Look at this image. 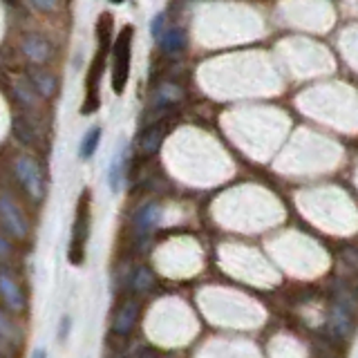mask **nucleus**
<instances>
[{"label":"nucleus","mask_w":358,"mask_h":358,"mask_svg":"<svg viewBox=\"0 0 358 358\" xmlns=\"http://www.w3.org/2000/svg\"><path fill=\"white\" fill-rule=\"evenodd\" d=\"M0 296H3L5 305L11 311H22V309H25V294H22L18 280L11 275L7 268H0Z\"/></svg>","instance_id":"423d86ee"},{"label":"nucleus","mask_w":358,"mask_h":358,"mask_svg":"<svg viewBox=\"0 0 358 358\" xmlns=\"http://www.w3.org/2000/svg\"><path fill=\"white\" fill-rule=\"evenodd\" d=\"M29 78H31V85L34 90H38L43 96H52L54 90H56V78L48 72H43L41 67H34L29 72Z\"/></svg>","instance_id":"ddd939ff"},{"label":"nucleus","mask_w":358,"mask_h":358,"mask_svg":"<svg viewBox=\"0 0 358 358\" xmlns=\"http://www.w3.org/2000/svg\"><path fill=\"white\" fill-rule=\"evenodd\" d=\"M0 331H3V334L7 336V338H11L14 343L20 338V334H18V329H16V324L7 318V313H5V311H0Z\"/></svg>","instance_id":"f3484780"},{"label":"nucleus","mask_w":358,"mask_h":358,"mask_svg":"<svg viewBox=\"0 0 358 358\" xmlns=\"http://www.w3.org/2000/svg\"><path fill=\"white\" fill-rule=\"evenodd\" d=\"M11 130H14L16 139H18L20 143H25V145L36 143V130H34L22 117H16V119H14V123H11Z\"/></svg>","instance_id":"2eb2a0df"},{"label":"nucleus","mask_w":358,"mask_h":358,"mask_svg":"<svg viewBox=\"0 0 358 358\" xmlns=\"http://www.w3.org/2000/svg\"><path fill=\"white\" fill-rule=\"evenodd\" d=\"M9 253H11V249H9L7 240H3V238H0V260H7V257H9Z\"/></svg>","instance_id":"b1692460"},{"label":"nucleus","mask_w":358,"mask_h":358,"mask_svg":"<svg viewBox=\"0 0 358 358\" xmlns=\"http://www.w3.org/2000/svg\"><path fill=\"white\" fill-rule=\"evenodd\" d=\"M31 358H48V352H45L43 347H38V350H34Z\"/></svg>","instance_id":"393cba45"},{"label":"nucleus","mask_w":358,"mask_h":358,"mask_svg":"<svg viewBox=\"0 0 358 358\" xmlns=\"http://www.w3.org/2000/svg\"><path fill=\"white\" fill-rule=\"evenodd\" d=\"M164 22H166L164 16H157V18L152 20L150 29H152V36H155V38H162V27H164Z\"/></svg>","instance_id":"412c9836"},{"label":"nucleus","mask_w":358,"mask_h":358,"mask_svg":"<svg viewBox=\"0 0 358 358\" xmlns=\"http://www.w3.org/2000/svg\"><path fill=\"white\" fill-rule=\"evenodd\" d=\"M99 141H101V128L99 126H92L87 132H85V137L81 141V150H78V155H81V159H90L96 148H99Z\"/></svg>","instance_id":"4468645a"},{"label":"nucleus","mask_w":358,"mask_h":358,"mask_svg":"<svg viewBox=\"0 0 358 358\" xmlns=\"http://www.w3.org/2000/svg\"><path fill=\"white\" fill-rule=\"evenodd\" d=\"M132 38L134 27L126 25L112 43V90L115 94L126 92L128 78H130V61H132Z\"/></svg>","instance_id":"f03ea898"},{"label":"nucleus","mask_w":358,"mask_h":358,"mask_svg":"<svg viewBox=\"0 0 358 358\" xmlns=\"http://www.w3.org/2000/svg\"><path fill=\"white\" fill-rule=\"evenodd\" d=\"M90 204H92V195H90V190H83L81 197L76 201L70 249H67V260H70V264H74V266H81L85 260V246H87V238H90Z\"/></svg>","instance_id":"7ed1b4c3"},{"label":"nucleus","mask_w":358,"mask_h":358,"mask_svg":"<svg viewBox=\"0 0 358 358\" xmlns=\"http://www.w3.org/2000/svg\"><path fill=\"white\" fill-rule=\"evenodd\" d=\"M67 331H70V318L63 316V320H61V331H59V338H61V341L67 338Z\"/></svg>","instance_id":"5701e85b"},{"label":"nucleus","mask_w":358,"mask_h":358,"mask_svg":"<svg viewBox=\"0 0 358 358\" xmlns=\"http://www.w3.org/2000/svg\"><path fill=\"white\" fill-rule=\"evenodd\" d=\"M29 87L31 85H27V83H20V85H16V92H18V96L22 99V103H34V94L29 92Z\"/></svg>","instance_id":"6ab92c4d"},{"label":"nucleus","mask_w":358,"mask_h":358,"mask_svg":"<svg viewBox=\"0 0 358 358\" xmlns=\"http://www.w3.org/2000/svg\"><path fill=\"white\" fill-rule=\"evenodd\" d=\"M152 282H155V278L148 268H137V273H134V278H132L134 291H148L152 287Z\"/></svg>","instance_id":"dca6fc26"},{"label":"nucleus","mask_w":358,"mask_h":358,"mask_svg":"<svg viewBox=\"0 0 358 358\" xmlns=\"http://www.w3.org/2000/svg\"><path fill=\"white\" fill-rule=\"evenodd\" d=\"M14 341H11V338H7V336L3 334V331H0V354H5V356H9L11 352H14Z\"/></svg>","instance_id":"aec40b11"},{"label":"nucleus","mask_w":358,"mask_h":358,"mask_svg":"<svg viewBox=\"0 0 358 358\" xmlns=\"http://www.w3.org/2000/svg\"><path fill=\"white\" fill-rule=\"evenodd\" d=\"M157 222H159V208L155 204H148L137 213V217H134V229H137V233L143 235V233L152 231Z\"/></svg>","instance_id":"f8f14e48"},{"label":"nucleus","mask_w":358,"mask_h":358,"mask_svg":"<svg viewBox=\"0 0 358 358\" xmlns=\"http://www.w3.org/2000/svg\"><path fill=\"white\" fill-rule=\"evenodd\" d=\"M112 27L115 18L108 11L99 16L96 20V54L90 61V70L85 76V99L81 106V115H94L101 108V78L108 67V54L112 52Z\"/></svg>","instance_id":"f257e3e1"},{"label":"nucleus","mask_w":358,"mask_h":358,"mask_svg":"<svg viewBox=\"0 0 358 358\" xmlns=\"http://www.w3.org/2000/svg\"><path fill=\"white\" fill-rule=\"evenodd\" d=\"M139 320V305L134 300H128L123 302V305L117 309L115 318H112V331H115L117 336H128L134 324H137Z\"/></svg>","instance_id":"0eeeda50"},{"label":"nucleus","mask_w":358,"mask_h":358,"mask_svg":"<svg viewBox=\"0 0 358 358\" xmlns=\"http://www.w3.org/2000/svg\"><path fill=\"white\" fill-rule=\"evenodd\" d=\"M14 173L18 177V182L22 184V188L27 190V195L31 199L41 201L45 197V179L41 173V166L36 164V159L29 155H22L14 164Z\"/></svg>","instance_id":"20e7f679"},{"label":"nucleus","mask_w":358,"mask_h":358,"mask_svg":"<svg viewBox=\"0 0 358 358\" xmlns=\"http://www.w3.org/2000/svg\"><path fill=\"white\" fill-rule=\"evenodd\" d=\"M108 182H110V188L117 193V190H119V182H121V162H119V159H115V162L110 164Z\"/></svg>","instance_id":"a211bd4d"},{"label":"nucleus","mask_w":358,"mask_h":358,"mask_svg":"<svg viewBox=\"0 0 358 358\" xmlns=\"http://www.w3.org/2000/svg\"><path fill=\"white\" fill-rule=\"evenodd\" d=\"M159 41H162V50L166 54H179L186 48V31L179 27H173V29L164 31Z\"/></svg>","instance_id":"9b49d317"},{"label":"nucleus","mask_w":358,"mask_h":358,"mask_svg":"<svg viewBox=\"0 0 358 358\" xmlns=\"http://www.w3.org/2000/svg\"><path fill=\"white\" fill-rule=\"evenodd\" d=\"M0 224H3V229L16 240H25L29 233V224L25 215H22L20 208L5 195H0Z\"/></svg>","instance_id":"39448f33"},{"label":"nucleus","mask_w":358,"mask_h":358,"mask_svg":"<svg viewBox=\"0 0 358 358\" xmlns=\"http://www.w3.org/2000/svg\"><path fill=\"white\" fill-rule=\"evenodd\" d=\"M34 5H36L38 9H43V11H52L54 7H56V3H59V0H31Z\"/></svg>","instance_id":"4be33fe9"},{"label":"nucleus","mask_w":358,"mask_h":358,"mask_svg":"<svg viewBox=\"0 0 358 358\" xmlns=\"http://www.w3.org/2000/svg\"><path fill=\"white\" fill-rule=\"evenodd\" d=\"M0 358H7V356H5V354H0Z\"/></svg>","instance_id":"bb28decb"},{"label":"nucleus","mask_w":358,"mask_h":358,"mask_svg":"<svg viewBox=\"0 0 358 358\" xmlns=\"http://www.w3.org/2000/svg\"><path fill=\"white\" fill-rule=\"evenodd\" d=\"M329 329L345 338V336H350L352 331V313H350V307L347 305H336L334 311H331V318H329Z\"/></svg>","instance_id":"1a4fd4ad"},{"label":"nucleus","mask_w":358,"mask_h":358,"mask_svg":"<svg viewBox=\"0 0 358 358\" xmlns=\"http://www.w3.org/2000/svg\"><path fill=\"white\" fill-rule=\"evenodd\" d=\"M166 137V130L162 126H152L148 128L143 134H141V139H139V150L143 155H155L157 150L162 148V141Z\"/></svg>","instance_id":"9d476101"},{"label":"nucleus","mask_w":358,"mask_h":358,"mask_svg":"<svg viewBox=\"0 0 358 358\" xmlns=\"http://www.w3.org/2000/svg\"><path fill=\"white\" fill-rule=\"evenodd\" d=\"M110 3H115V5H121V3H123V0H110Z\"/></svg>","instance_id":"a878e982"},{"label":"nucleus","mask_w":358,"mask_h":358,"mask_svg":"<svg viewBox=\"0 0 358 358\" xmlns=\"http://www.w3.org/2000/svg\"><path fill=\"white\" fill-rule=\"evenodd\" d=\"M22 52H25V56L31 63L41 65V63H45L50 59L52 48L43 36H38V34H27L25 41H22Z\"/></svg>","instance_id":"6e6552de"}]
</instances>
